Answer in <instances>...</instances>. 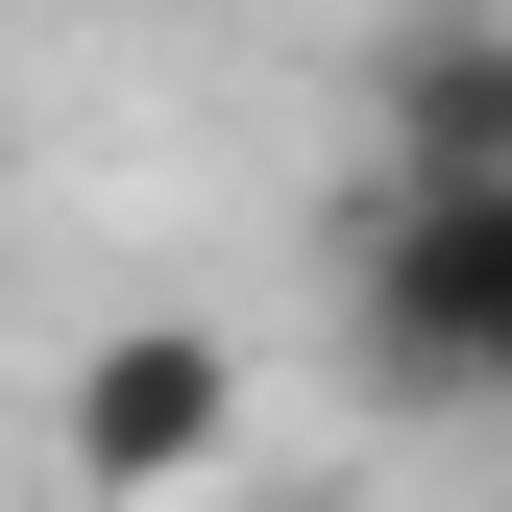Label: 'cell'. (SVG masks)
<instances>
[{
	"mask_svg": "<svg viewBox=\"0 0 512 512\" xmlns=\"http://www.w3.org/2000/svg\"><path fill=\"white\" fill-rule=\"evenodd\" d=\"M342 366L415 439H464L512 391V171H391L366 147V196H342Z\"/></svg>",
	"mask_w": 512,
	"mask_h": 512,
	"instance_id": "cell-1",
	"label": "cell"
},
{
	"mask_svg": "<svg viewBox=\"0 0 512 512\" xmlns=\"http://www.w3.org/2000/svg\"><path fill=\"white\" fill-rule=\"evenodd\" d=\"M220 439H244V342H220V317H122V342L74 366V415H49V464L122 512V488H196Z\"/></svg>",
	"mask_w": 512,
	"mask_h": 512,
	"instance_id": "cell-2",
	"label": "cell"
},
{
	"mask_svg": "<svg viewBox=\"0 0 512 512\" xmlns=\"http://www.w3.org/2000/svg\"><path fill=\"white\" fill-rule=\"evenodd\" d=\"M366 147H391V171H512V0H391Z\"/></svg>",
	"mask_w": 512,
	"mask_h": 512,
	"instance_id": "cell-3",
	"label": "cell"
},
{
	"mask_svg": "<svg viewBox=\"0 0 512 512\" xmlns=\"http://www.w3.org/2000/svg\"><path fill=\"white\" fill-rule=\"evenodd\" d=\"M0 171H25V147H0Z\"/></svg>",
	"mask_w": 512,
	"mask_h": 512,
	"instance_id": "cell-4",
	"label": "cell"
}]
</instances>
